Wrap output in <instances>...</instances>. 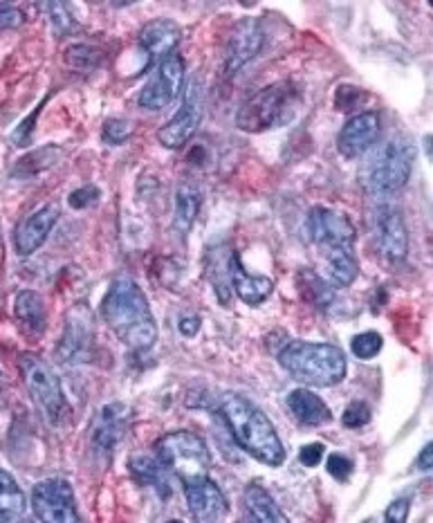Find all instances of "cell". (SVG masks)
Returning a JSON list of instances; mask_svg holds the SVG:
<instances>
[{
    "label": "cell",
    "instance_id": "cell-1",
    "mask_svg": "<svg viewBox=\"0 0 433 523\" xmlns=\"http://www.w3.org/2000/svg\"><path fill=\"white\" fill-rule=\"evenodd\" d=\"M99 315L115 337L135 353L151 351L158 342V324L144 290L131 277H117L99 306Z\"/></svg>",
    "mask_w": 433,
    "mask_h": 523
},
{
    "label": "cell",
    "instance_id": "cell-2",
    "mask_svg": "<svg viewBox=\"0 0 433 523\" xmlns=\"http://www.w3.org/2000/svg\"><path fill=\"white\" fill-rule=\"evenodd\" d=\"M220 416L232 431L236 445L263 465L281 467L285 461V447L279 434L263 411L250 400L236 393H225L218 405Z\"/></svg>",
    "mask_w": 433,
    "mask_h": 523
},
{
    "label": "cell",
    "instance_id": "cell-3",
    "mask_svg": "<svg viewBox=\"0 0 433 523\" xmlns=\"http://www.w3.org/2000/svg\"><path fill=\"white\" fill-rule=\"evenodd\" d=\"M276 360L290 373V378L308 387H335L344 382L348 373L344 351L333 344L292 339L276 353Z\"/></svg>",
    "mask_w": 433,
    "mask_h": 523
},
{
    "label": "cell",
    "instance_id": "cell-4",
    "mask_svg": "<svg viewBox=\"0 0 433 523\" xmlns=\"http://www.w3.org/2000/svg\"><path fill=\"white\" fill-rule=\"evenodd\" d=\"M413 151L407 137L391 135L389 140L377 142L375 149L366 155L359 169V182L375 198H389L407 185L413 171Z\"/></svg>",
    "mask_w": 433,
    "mask_h": 523
},
{
    "label": "cell",
    "instance_id": "cell-5",
    "mask_svg": "<svg viewBox=\"0 0 433 523\" xmlns=\"http://www.w3.org/2000/svg\"><path fill=\"white\" fill-rule=\"evenodd\" d=\"M299 104V93L290 81L265 86L250 99H245L243 106L236 113V126L245 133H265L272 128H279L290 122L294 108Z\"/></svg>",
    "mask_w": 433,
    "mask_h": 523
},
{
    "label": "cell",
    "instance_id": "cell-6",
    "mask_svg": "<svg viewBox=\"0 0 433 523\" xmlns=\"http://www.w3.org/2000/svg\"><path fill=\"white\" fill-rule=\"evenodd\" d=\"M155 456L171 476L180 479V483L200 479L211 470L209 447L193 431H173V434L160 438Z\"/></svg>",
    "mask_w": 433,
    "mask_h": 523
},
{
    "label": "cell",
    "instance_id": "cell-7",
    "mask_svg": "<svg viewBox=\"0 0 433 523\" xmlns=\"http://www.w3.org/2000/svg\"><path fill=\"white\" fill-rule=\"evenodd\" d=\"M18 366H21L23 380L27 393L34 402V407L41 411L43 420L48 422L50 427H59L61 418L66 414V396H63L61 389V380L59 375L54 373L52 366L43 360V357L34 355V353H25L18 360Z\"/></svg>",
    "mask_w": 433,
    "mask_h": 523
},
{
    "label": "cell",
    "instance_id": "cell-8",
    "mask_svg": "<svg viewBox=\"0 0 433 523\" xmlns=\"http://www.w3.org/2000/svg\"><path fill=\"white\" fill-rule=\"evenodd\" d=\"M32 512L36 521L45 523H79L75 488L70 481L54 476L32 488Z\"/></svg>",
    "mask_w": 433,
    "mask_h": 523
},
{
    "label": "cell",
    "instance_id": "cell-9",
    "mask_svg": "<svg viewBox=\"0 0 433 523\" xmlns=\"http://www.w3.org/2000/svg\"><path fill=\"white\" fill-rule=\"evenodd\" d=\"M306 236L312 245L321 250H353L355 245V225L342 211L330 207H312L306 218Z\"/></svg>",
    "mask_w": 433,
    "mask_h": 523
},
{
    "label": "cell",
    "instance_id": "cell-10",
    "mask_svg": "<svg viewBox=\"0 0 433 523\" xmlns=\"http://www.w3.org/2000/svg\"><path fill=\"white\" fill-rule=\"evenodd\" d=\"M184 88V59L180 54L164 59L146 81V86L137 95V104L144 110H162L171 106L182 95Z\"/></svg>",
    "mask_w": 433,
    "mask_h": 523
},
{
    "label": "cell",
    "instance_id": "cell-11",
    "mask_svg": "<svg viewBox=\"0 0 433 523\" xmlns=\"http://www.w3.org/2000/svg\"><path fill=\"white\" fill-rule=\"evenodd\" d=\"M200 124H202V90L196 81H191L178 113H175L158 131V140L164 149H171V151L184 149V146L196 137Z\"/></svg>",
    "mask_w": 433,
    "mask_h": 523
},
{
    "label": "cell",
    "instance_id": "cell-12",
    "mask_svg": "<svg viewBox=\"0 0 433 523\" xmlns=\"http://www.w3.org/2000/svg\"><path fill=\"white\" fill-rule=\"evenodd\" d=\"M373 232L377 254L389 265L404 263L409 254V232L400 211L391 205L377 207Z\"/></svg>",
    "mask_w": 433,
    "mask_h": 523
},
{
    "label": "cell",
    "instance_id": "cell-13",
    "mask_svg": "<svg viewBox=\"0 0 433 523\" xmlns=\"http://www.w3.org/2000/svg\"><path fill=\"white\" fill-rule=\"evenodd\" d=\"M92 335H95V321L86 304H77L66 317V328L57 344V355L66 364H81L90 360Z\"/></svg>",
    "mask_w": 433,
    "mask_h": 523
},
{
    "label": "cell",
    "instance_id": "cell-14",
    "mask_svg": "<svg viewBox=\"0 0 433 523\" xmlns=\"http://www.w3.org/2000/svg\"><path fill=\"white\" fill-rule=\"evenodd\" d=\"M265 45V27L259 18H241L234 25L225 45V75H236L261 54Z\"/></svg>",
    "mask_w": 433,
    "mask_h": 523
},
{
    "label": "cell",
    "instance_id": "cell-15",
    "mask_svg": "<svg viewBox=\"0 0 433 523\" xmlns=\"http://www.w3.org/2000/svg\"><path fill=\"white\" fill-rule=\"evenodd\" d=\"M382 117L375 110H362L348 119L337 135V151L346 160H357L380 142Z\"/></svg>",
    "mask_w": 433,
    "mask_h": 523
},
{
    "label": "cell",
    "instance_id": "cell-16",
    "mask_svg": "<svg viewBox=\"0 0 433 523\" xmlns=\"http://www.w3.org/2000/svg\"><path fill=\"white\" fill-rule=\"evenodd\" d=\"M128 420H131V411L122 402H110V405L101 407L90 429L92 449L101 456H113L126 434Z\"/></svg>",
    "mask_w": 433,
    "mask_h": 523
},
{
    "label": "cell",
    "instance_id": "cell-17",
    "mask_svg": "<svg viewBox=\"0 0 433 523\" xmlns=\"http://www.w3.org/2000/svg\"><path fill=\"white\" fill-rule=\"evenodd\" d=\"M182 488L189 512L196 521H220L229 515V501L225 492L218 488V483L209 479V474L182 483Z\"/></svg>",
    "mask_w": 433,
    "mask_h": 523
},
{
    "label": "cell",
    "instance_id": "cell-18",
    "mask_svg": "<svg viewBox=\"0 0 433 523\" xmlns=\"http://www.w3.org/2000/svg\"><path fill=\"white\" fill-rule=\"evenodd\" d=\"M180 41L182 27L171 21V18H153V21L142 27L140 36H137V45H140L142 52L149 57V61L158 63L173 57Z\"/></svg>",
    "mask_w": 433,
    "mask_h": 523
},
{
    "label": "cell",
    "instance_id": "cell-19",
    "mask_svg": "<svg viewBox=\"0 0 433 523\" xmlns=\"http://www.w3.org/2000/svg\"><path fill=\"white\" fill-rule=\"evenodd\" d=\"M227 279L229 286L236 292V297L247 306H261L263 301L272 297L274 281L265 274H250L245 270L238 252H232L227 259Z\"/></svg>",
    "mask_w": 433,
    "mask_h": 523
},
{
    "label": "cell",
    "instance_id": "cell-20",
    "mask_svg": "<svg viewBox=\"0 0 433 523\" xmlns=\"http://www.w3.org/2000/svg\"><path fill=\"white\" fill-rule=\"evenodd\" d=\"M59 220V205H45L43 209H36L34 214L27 216L21 225H18L14 234L16 252L21 256L34 254L39 247L48 241L54 225Z\"/></svg>",
    "mask_w": 433,
    "mask_h": 523
},
{
    "label": "cell",
    "instance_id": "cell-21",
    "mask_svg": "<svg viewBox=\"0 0 433 523\" xmlns=\"http://www.w3.org/2000/svg\"><path fill=\"white\" fill-rule=\"evenodd\" d=\"M14 315L18 319V324L23 326V330L30 337H43L45 328H48V308H45V301L34 290H21L14 299Z\"/></svg>",
    "mask_w": 433,
    "mask_h": 523
},
{
    "label": "cell",
    "instance_id": "cell-22",
    "mask_svg": "<svg viewBox=\"0 0 433 523\" xmlns=\"http://www.w3.org/2000/svg\"><path fill=\"white\" fill-rule=\"evenodd\" d=\"M288 409L303 427H321L333 420V411L310 389H294L288 396Z\"/></svg>",
    "mask_w": 433,
    "mask_h": 523
},
{
    "label": "cell",
    "instance_id": "cell-23",
    "mask_svg": "<svg viewBox=\"0 0 433 523\" xmlns=\"http://www.w3.org/2000/svg\"><path fill=\"white\" fill-rule=\"evenodd\" d=\"M243 503H245V512L254 521H259V523H285L288 521V517L283 515V510L276 506L272 494L259 483L247 485L245 494H243Z\"/></svg>",
    "mask_w": 433,
    "mask_h": 523
},
{
    "label": "cell",
    "instance_id": "cell-24",
    "mask_svg": "<svg viewBox=\"0 0 433 523\" xmlns=\"http://www.w3.org/2000/svg\"><path fill=\"white\" fill-rule=\"evenodd\" d=\"M202 194L198 187L180 185L175 191V209H173V229L180 236H187L191 232L193 223L200 214Z\"/></svg>",
    "mask_w": 433,
    "mask_h": 523
},
{
    "label": "cell",
    "instance_id": "cell-25",
    "mask_svg": "<svg viewBox=\"0 0 433 523\" xmlns=\"http://www.w3.org/2000/svg\"><path fill=\"white\" fill-rule=\"evenodd\" d=\"M128 470H131V474L137 481L151 485L153 490H158L162 499L171 497V485H169L171 474L167 472V467L158 461V456L155 458L133 456L131 463H128Z\"/></svg>",
    "mask_w": 433,
    "mask_h": 523
},
{
    "label": "cell",
    "instance_id": "cell-26",
    "mask_svg": "<svg viewBox=\"0 0 433 523\" xmlns=\"http://www.w3.org/2000/svg\"><path fill=\"white\" fill-rule=\"evenodd\" d=\"M359 277V263L353 250L326 252V281L333 288H350Z\"/></svg>",
    "mask_w": 433,
    "mask_h": 523
},
{
    "label": "cell",
    "instance_id": "cell-27",
    "mask_svg": "<svg viewBox=\"0 0 433 523\" xmlns=\"http://www.w3.org/2000/svg\"><path fill=\"white\" fill-rule=\"evenodd\" d=\"M297 288L303 301L321 310L335 304V288L324 277H319L315 270H301L297 274Z\"/></svg>",
    "mask_w": 433,
    "mask_h": 523
},
{
    "label": "cell",
    "instance_id": "cell-28",
    "mask_svg": "<svg viewBox=\"0 0 433 523\" xmlns=\"http://www.w3.org/2000/svg\"><path fill=\"white\" fill-rule=\"evenodd\" d=\"M25 515V494L9 472L0 470V523L21 521Z\"/></svg>",
    "mask_w": 433,
    "mask_h": 523
},
{
    "label": "cell",
    "instance_id": "cell-29",
    "mask_svg": "<svg viewBox=\"0 0 433 523\" xmlns=\"http://www.w3.org/2000/svg\"><path fill=\"white\" fill-rule=\"evenodd\" d=\"M41 9H48V18H50V27L52 34L57 39H66V36H75L79 32V23L75 14L70 12L68 3H41Z\"/></svg>",
    "mask_w": 433,
    "mask_h": 523
},
{
    "label": "cell",
    "instance_id": "cell-30",
    "mask_svg": "<svg viewBox=\"0 0 433 523\" xmlns=\"http://www.w3.org/2000/svg\"><path fill=\"white\" fill-rule=\"evenodd\" d=\"M63 59L70 68L75 70H95L99 68L101 63H104V52L99 48H92V45H84V43H77V45H70L63 54Z\"/></svg>",
    "mask_w": 433,
    "mask_h": 523
},
{
    "label": "cell",
    "instance_id": "cell-31",
    "mask_svg": "<svg viewBox=\"0 0 433 523\" xmlns=\"http://www.w3.org/2000/svg\"><path fill=\"white\" fill-rule=\"evenodd\" d=\"M52 149L54 146H45V149L25 155L23 160H18L16 167L12 169V178H30V176H36V173H41L43 169H48L50 164L57 160V155H50L48 158V153Z\"/></svg>",
    "mask_w": 433,
    "mask_h": 523
},
{
    "label": "cell",
    "instance_id": "cell-32",
    "mask_svg": "<svg viewBox=\"0 0 433 523\" xmlns=\"http://www.w3.org/2000/svg\"><path fill=\"white\" fill-rule=\"evenodd\" d=\"M382 346L384 337L377 330H364V333L350 339V353L359 357V360H373V357L380 355Z\"/></svg>",
    "mask_w": 433,
    "mask_h": 523
},
{
    "label": "cell",
    "instance_id": "cell-33",
    "mask_svg": "<svg viewBox=\"0 0 433 523\" xmlns=\"http://www.w3.org/2000/svg\"><path fill=\"white\" fill-rule=\"evenodd\" d=\"M368 104V93L353 84H342L335 90V108L339 113H359Z\"/></svg>",
    "mask_w": 433,
    "mask_h": 523
},
{
    "label": "cell",
    "instance_id": "cell-34",
    "mask_svg": "<svg viewBox=\"0 0 433 523\" xmlns=\"http://www.w3.org/2000/svg\"><path fill=\"white\" fill-rule=\"evenodd\" d=\"M133 135V126L126 122V119H119V117H110L101 126V140L108 146H122L128 140H131Z\"/></svg>",
    "mask_w": 433,
    "mask_h": 523
},
{
    "label": "cell",
    "instance_id": "cell-35",
    "mask_svg": "<svg viewBox=\"0 0 433 523\" xmlns=\"http://www.w3.org/2000/svg\"><path fill=\"white\" fill-rule=\"evenodd\" d=\"M373 418V411L368 407V402L364 400H353L350 405L344 409L342 414V425L346 429H362Z\"/></svg>",
    "mask_w": 433,
    "mask_h": 523
},
{
    "label": "cell",
    "instance_id": "cell-36",
    "mask_svg": "<svg viewBox=\"0 0 433 523\" xmlns=\"http://www.w3.org/2000/svg\"><path fill=\"white\" fill-rule=\"evenodd\" d=\"M326 470H328L330 476H333V479L348 481L350 476H353V472H355V463H353V458H350V456L335 452V454H330L326 458Z\"/></svg>",
    "mask_w": 433,
    "mask_h": 523
},
{
    "label": "cell",
    "instance_id": "cell-37",
    "mask_svg": "<svg viewBox=\"0 0 433 523\" xmlns=\"http://www.w3.org/2000/svg\"><path fill=\"white\" fill-rule=\"evenodd\" d=\"M99 198H101L99 187L88 185V187H81L77 191H72V194L68 196V205L72 209H77V211H84V209L92 207L95 203H99Z\"/></svg>",
    "mask_w": 433,
    "mask_h": 523
},
{
    "label": "cell",
    "instance_id": "cell-38",
    "mask_svg": "<svg viewBox=\"0 0 433 523\" xmlns=\"http://www.w3.org/2000/svg\"><path fill=\"white\" fill-rule=\"evenodd\" d=\"M409 510H411V499L400 497V499H395L389 508H386L384 519H386V523H404L409 519Z\"/></svg>",
    "mask_w": 433,
    "mask_h": 523
},
{
    "label": "cell",
    "instance_id": "cell-39",
    "mask_svg": "<svg viewBox=\"0 0 433 523\" xmlns=\"http://www.w3.org/2000/svg\"><path fill=\"white\" fill-rule=\"evenodd\" d=\"M326 456L324 443H308L299 449V461L306 467H317Z\"/></svg>",
    "mask_w": 433,
    "mask_h": 523
},
{
    "label": "cell",
    "instance_id": "cell-40",
    "mask_svg": "<svg viewBox=\"0 0 433 523\" xmlns=\"http://www.w3.org/2000/svg\"><path fill=\"white\" fill-rule=\"evenodd\" d=\"M36 117H39V108L34 110V113L25 119V122L16 128L12 133V144L14 146H27L32 142V133H34V124H36Z\"/></svg>",
    "mask_w": 433,
    "mask_h": 523
},
{
    "label": "cell",
    "instance_id": "cell-41",
    "mask_svg": "<svg viewBox=\"0 0 433 523\" xmlns=\"http://www.w3.org/2000/svg\"><path fill=\"white\" fill-rule=\"evenodd\" d=\"M23 23V14L14 5L0 3V30H16Z\"/></svg>",
    "mask_w": 433,
    "mask_h": 523
},
{
    "label": "cell",
    "instance_id": "cell-42",
    "mask_svg": "<svg viewBox=\"0 0 433 523\" xmlns=\"http://www.w3.org/2000/svg\"><path fill=\"white\" fill-rule=\"evenodd\" d=\"M416 467L420 472H429L433 467V447H431V443H427L425 449L420 452V456L416 458Z\"/></svg>",
    "mask_w": 433,
    "mask_h": 523
},
{
    "label": "cell",
    "instance_id": "cell-43",
    "mask_svg": "<svg viewBox=\"0 0 433 523\" xmlns=\"http://www.w3.org/2000/svg\"><path fill=\"white\" fill-rule=\"evenodd\" d=\"M180 333L184 337H193L198 333V328H200V319L198 317H182L180 319Z\"/></svg>",
    "mask_w": 433,
    "mask_h": 523
},
{
    "label": "cell",
    "instance_id": "cell-44",
    "mask_svg": "<svg viewBox=\"0 0 433 523\" xmlns=\"http://www.w3.org/2000/svg\"><path fill=\"white\" fill-rule=\"evenodd\" d=\"M0 389H3V373H0Z\"/></svg>",
    "mask_w": 433,
    "mask_h": 523
}]
</instances>
